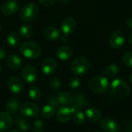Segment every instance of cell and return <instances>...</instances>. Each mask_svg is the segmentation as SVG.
<instances>
[{"label": "cell", "mask_w": 132, "mask_h": 132, "mask_svg": "<svg viewBox=\"0 0 132 132\" xmlns=\"http://www.w3.org/2000/svg\"><path fill=\"white\" fill-rule=\"evenodd\" d=\"M85 115L87 116V118L91 121L92 122H97L101 119V111L96 108H89L87 109Z\"/></svg>", "instance_id": "cell-21"}, {"label": "cell", "mask_w": 132, "mask_h": 132, "mask_svg": "<svg viewBox=\"0 0 132 132\" xmlns=\"http://www.w3.org/2000/svg\"><path fill=\"white\" fill-rule=\"evenodd\" d=\"M48 103H49L48 104L51 105V106L53 107L54 108H60V103L58 102L57 97H55L54 95L51 96V97L49 98Z\"/></svg>", "instance_id": "cell-34"}, {"label": "cell", "mask_w": 132, "mask_h": 132, "mask_svg": "<svg viewBox=\"0 0 132 132\" xmlns=\"http://www.w3.org/2000/svg\"><path fill=\"white\" fill-rule=\"evenodd\" d=\"M38 1H39V2H40V4H42L43 5L48 7V6L53 5L54 4V2H55L56 0H38Z\"/></svg>", "instance_id": "cell-35"}, {"label": "cell", "mask_w": 132, "mask_h": 132, "mask_svg": "<svg viewBox=\"0 0 132 132\" xmlns=\"http://www.w3.org/2000/svg\"><path fill=\"white\" fill-rule=\"evenodd\" d=\"M6 56V51L4 48L0 47V60H3Z\"/></svg>", "instance_id": "cell-36"}, {"label": "cell", "mask_w": 132, "mask_h": 132, "mask_svg": "<svg viewBox=\"0 0 132 132\" xmlns=\"http://www.w3.org/2000/svg\"><path fill=\"white\" fill-rule=\"evenodd\" d=\"M19 98L17 97H11L5 105L6 112L9 113V114H15L19 109Z\"/></svg>", "instance_id": "cell-19"}, {"label": "cell", "mask_w": 132, "mask_h": 132, "mask_svg": "<svg viewBox=\"0 0 132 132\" xmlns=\"http://www.w3.org/2000/svg\"><path fill=\"white\" fill-rule=\"evenodd\" d=\"M56 70V62L51 57L46 58L42 63V71L46 75L54 73Z\"/></svg>", "instance_id": "cell-13"}, {"label": "cell", "mask_w": 132, "mask_h": 132, "mask_svg": "<svg viewBox=\"0 0 132 132\" xmlns=\"http://www.w3.org/2000/svg\"><path fill=\"white\" fill-rule=\"evenodd\" d=\"M32 132H35V131H32Z\"/></svg>", "instance_id": "cell-46"}, {"label": "cell", "mask_w": 132, "mask_h": 132, "mask_svg": "<svg viewBox=\"0 0 132 132\" xmlns=\"http://www.w3.org/2000/svg\"><path fill=\"white\" fill-rule=\"evenodd\" d=\"M122 60L124 64L129 67V68H132V53L131 52H128L125 53L122 57Z\"/></svg>", "instance_id": "cell-32"}, {"label": "cell", "mask_w": 132, "mask_h": 132, "mask_svg": "<svg viewBox=\"0 0 132 132\" xmlns=\"http://www.w3.org/2000/svg\"><path fill=\"white\" fill-rule=\"evenodd\" d=\"M59 1L62 3H67V2H70V0H59Z\"/></svg>", "instance_id": "cell-40"}, {"label": "cell", "mask_w": 132, "mask_h": 132, "mask_svg": "<svg viewBox=\"0 0 132 132\" xmlns=\"http://www.w3.org/2000/svg\"><path fill=\"white\" fill-rule=\"evenodd\" d=\"M125 43V35L122 32L119 30H116L112 32L109 38V43L111 47L114 49H120L121 48Z\"/></svg>", "instance_id": "cell-7"}, {"label": "cell", "mask_w": 132, "mask_h": 132, "mask_svg": "<svg viewBox=\"0 0 132 132\" xmlns=\"http://www.w3.org/2000/svg\"><path fill=\"white\" fill-rule=\"evenodd\" d=\"M76 28H77V22L74 20V19L71 17H67L64 19V20L62 22L61 29L63 34L70 35L75 31Z\"/></svg>", "instance_id": "cell-15"}, {"label": "cell", "mask_w": 132, "mask_h": 132, "mask_svg": "<svg viewBox=\"0 0 132 132\" xmlns=\"http://www.w3.org/2000/svg\"><path fill=\"white\" fill-rule=\"evenodd\" d=\"M101 128L105 132H118L119 128L118 124L109 118H105L101 121L100 124Z\"/></svg>", "instance_id": "cell-16"}, {"label": "cell", "mask_w": 132, "mask_h": 132, "mask_svg": "<svg viewBox=\"0 0 132 132\" xmlns=\"http://www.w3.org/2000/svg\"><path fill=\"white\" fill-rule=\"evenodd\" d=\"M127 25L128 27H130L131 29H132V17L129 18L127 21Z\"/></svg>", "instance_id": "cell-37"}, {"label": "cell", "mask_w": 132, "mask_h": 132, "mask_svg": "<svg viewBox=\"0 0 132 132\" xmlns=\"http://www.w3.org/2000/svg\"><path fill=\"white\" fill-rule=\"evenodd\" d=\"M128 42L130 43V44L132 45V31L129 33V35H128Z\"/></svg>", "instance_id": "cell-39"}, {"label": "cell", "mask_w": 132, "mask_h": 132, "mask_svg": "<svg viewBox=\"0 0 132 132\" xmlns=\"http://www.w3.org/2000/svg\"><path fill=\"white\" fill-rule=\"evenodd\" d=\"M1 30H2V25H1V23H0V32H1Z\"/></svg>", "instance_id": "cell-43"}, {"label": "cell", "mask_w": 132, "mask_h": 132, "mask_svg": "<svg viewBox=\"0 0 132 132\" xmlns=\"http://www.w3.org/2000/svg\"><path fill=\"white\" fill-rule=\"evenodd\" d=\"M20 52L28 59H36L41 54L40 46L35 42H25L20 46Z\"/></svg>", "instance_id": "cell-1"}, {"label": "cell", "mask_w": 132, "mask_h": 132, "mask_svg": "<svg viewBox=\"0 0 132 132\" xmlns=\"http://www.w3.org/2000/svg\"><path fill=\"white\" fill-rule=\"evenodd\" d=\"M9 132H19V131H17V130H11V131H9Z\"/></svg>", "instance_id": "cell-42"}, {"label": "cell", "mask_w": 132, "mask_h": 132, "mask_svg": "<svg viewBox=\"0 0 132 132\" xmlns=\"http://www.w3.org/2000/svg\"><path fill=\"white\" fill-rule=\"evenodd\" d=\"M32 128L35 132H43L45 128V124L41 119H37L34 121Z\"/></svg>", "instance_id": "cell-31"}, {"label": "cell", "mask_w": 132, "mask_h": 132, "mask_svg": "<svg viewBox=\"0 0 132 132\" xmlns=\"http://www.w3.org/2000/svg\"><path fill=\"white\" fill-rule=\"evenodd\" d=\"M41 90L37 87H32L29 90V96L33 101H38L41 97Z\"/></svg>", "instance_id": "cell-28"}, {"label": "cell", "mask_w": 132, "mask_h": 132, "mask_svg": "<svg viewBox=\"0 0 132 132\" xmlns=\"http://www.w3.org/2000/svg\"><path fill=\"white\" fill-rule=\"evenodd\" d=\"M94 132H101V131H94Z\"/></svg>", "instance_id": "cell-44"}, {"label": "cell", "mask_w": 132, "mask_h": 132, "mask_svg": "<svg viewBox=\"0 0 132 132\" xmlns=\"http://www.w3.org/2000/svg\"><path fill=\"white\" fill-rule=\"evenodd\" d=\"M43 36L46 39L56 40L60 37V33L57 28L53 27V26H50V27H46L43 29Z\"/></svg>", "instance_id": "cell-17"}, {"label": "cell", "mask_w": 132, "mask_h": 132, "mask_svg": "<svg viewBox=\"0 0 132 132\" xmlns=\"http://www.w3.org/2000/svg\"><path fill=\"white\" fill-rule=\"evenodd\" d=\"M112 92L119 97H125L130 93L129 85L123 80L116 79L112 81L111 84Z\"/></svg>", "instance_id": "cell-5"}, {"label": "cell", "mask_w": 132, "mask_h": 132, "mask_svg": "<svg viewBox=\"0 0 132 132\" xmlns=\"http://www.w3.org/2000/svg\"><path fill=\"white\" fill-rule=\"evenodd\" d=\"M8 87L13 94H19L23 90V83L21 79L16 76L11 77L8 80Z\"/></svg>", "instance_id": "cell-11"}, {"label": "cell", "mask_w": 132, "mask_h": 132, "mask_svg": "<svg viewBox=\"0 0 132 132\" xmlns=\"http://www.w3.org/2000/svg\"><path fill=\"white\" fill-rule=\"evenodd\" d=\"M15 123H16L17 127L22 131H27L29 129L30 124H29V121L26 118H23L22 115L15 114Z\"/></svg>", "instance_id": "cell-22"}, {"label": "cell", "mask_w": 132, "mask_h": 132, "mask_svg": "<svg viewBox=\"0 0 132 132\" xmlns=\"http://www.w3.org/2000/svg\"><path fill=\"white\" fill-rule=\"evenodd\" d=\"M39 7L33 2H28L26 4L20 12V17L22 21L30 22L33 21L38 15Z\"/></svg>", "instance_id": "cell-3"}, {"label": "cell", "mask_w": 132, "mask_h": 132, "mask_svg": "<svg viewBox=\"0 0 132 132\" xmlns=\"http://www.w3.org/2000/svg\"><path fill=\"white\" fill-rule=\"evenodd\" d=\"M50 85L54 90H59L61 87V82L58 78L53 77L50 80Z\"/></svg>", "instance_id": "cell-33"}, {"label": "cell", "mask_w": 132, "mask_h": 132, "mask_svg": "<svg viewBox=\"0 0 132 132\" xmlns=\"http://www.w3.org/2000/svg\"><path fill=\"white\" fill-rule=\"evenodd\" d=\"M119 73V67L116 64H110L103 70V73L110 78L115 77Z\"/></svg>", "instance_id": "cell-24"}, {"label": "cell", "mask_w": 132, "mask_h": 132, "mask_svg": "<svg viewBox=\"0 0 132 132\" xmlns=\"http://www.w3.org/2000/svg\"><path fill=\"white\" fill-rule=\"evenodd\" d=\"M7 66L12 70H18L22 65L21 59L15 54H12L9 56L6 59Z\"/></svg>", "instance_id": "cell-20"}, {"label": "cell", "mask_w": 132, "mask_h": 132, "mask_svg": "<svg viewBox=\"0 0 132 132\" xmlns=\"http://www.w3.org/2000/svg\"><path fill=\"white\" fill-rule=\"evenodd\" d=\"M58 102L60 103V104H63L65 106L70 105L72 104V101H73V97L67 91H62L60 93H59L56 96Z\"/></svg>", "instance_id": "cell-23"}, {"label": "cell", "mask_w": 132, "mask_h": 132, "mask_svg": "<svg viewBox=\"0 0 132 132\" xmlns=\"http://www.w3.org/2000/svg\"><path fill=\"white\" fill-rule=\"evenodd\" d=\"M1 70H2V68H1V65H0V73H1Z\"/></svg>", "instance_id": "cell-45"}, {"label": "cell", "mask_w": 132, "mask_h": 132, "mask_svg": "<svg viewBox=\"0 0 132 132\" xmlns=\"http://www.w3.org/2000/svg\"><path fill=\"white\" fill-rule=\"evenodd\" d=\"M90 68V62L84 57L75 59L70 65V71L76 76H80L87 72Z\"/></svg>", "instance_id": "cell-4"}, {"label": "cell", "mask_w": 132, "mask_h": 132, "mask_svg": "<svg viewBox=\"0 0 132 132\" xmlns=\"http://www.w3.org/2000/svg\"><path fill=\"white\" fill-rule=\"evenodd\" d=\"M73 55V50L70 47L67 46H60L56 50V56L60 60H68L71 58Z\"/></svg>", "instance_id": "cell-18"}, {"label": "cell", "mask_w": 132, "mask_h": 132, "mask_svg": "<svg viewBox=\"0 0 132 132\" xmlns=\"http://www.w3.org/2000/svg\"><path fill=\"white\" fill-rule=\"evenodd\" d=\"M19 111L21 114L24 117L35 118L39 114V111L38 106L36 104L29 101H26L20 105Z\"/></svg>", "instance_id": "cell-6"}, {"label": "cell", "mask_w": 132, "mask_h": 132, "mask_svg": "<svg viewBox=\"0 0 132 132\" xmlns=\"http://www.w3.org/2000/svg\"><path fill=\"white\" fill-rule=\"evenodd\" d=\"M5 39H6V42L8 43V44L12 47H16L19 43V36L14 32H9L8 35L6 36Z\"/></svg>", "instance_id": "cell-26"}, {"label": "cell", "mask_w": 132, "mask_h": 132, "mask_svg": "<svg viewBox=\"0 0 132 132\" xmlns=\"http://www.w3.org/2000/svg\"><path fill=\"white\" fill-rule=\"evenodd\" d=\"M19 32L20 36L23 38H26V39L30 38L33 33L32 28L29 25H27V24L20 25V26L19 28Z\"/></svg>", "instance_id": "cell-25"}, {"label": "cell", "mask_w": 132, "mask_h": 132, "mask_svg": "<svg viewBox=\"0 0 132 132\" xmlns=\"http://www.w3.org/2000/svg\"><path fill=\"white\" fill-rule=\"evenodd\" d=\"M61 40H62L63 42H67V41L68 40V35L64 34V35L61 37Z\"/></svg>", "instance_id": "cell-38"}, {"label": "cell", "mask_w": 132, "mask_h": 132, "mask_svg": "<svg viewBox=\"0 0 132 132\" xmlns=\"http://www.w3.org/2000/svg\"><path fill=\"white\" fill-rule=\"evenodd\" d=\"M75 111L76 110L73 108H68V107L59 108L58 111L56 113V118L59 121L62 123H65L70 120Z\"/></svg>", "instance_id": "cell-9"}, {"label": "cell", "mask_w": 132, "mask_h": 132, "mask_svg": "<svg viewBox=\"0 0 132 132\" xmlns=\"http://www.w3.org/2000/svg\"><path fill=\"white\" fill-rule=\"evenodd\" d=\"M12 124L13 121L11 114L7 112H0V132L7 131Z\"/></svg>", "instance_id": "cell-14"}, {"label": "cell", "mask_w": 132, "mask_h": 132, "mask_svg": "<svg viewBox=\"0 0 132 132\" xmlns=\"http://www.w3.org/2000/svg\"><path fill=\"white\" fill-rule=\"evenodd\" d=\"M109 87V82L107 77L102 76H97L93 77L89 82L90 90L96 94H101L105 91Z\"/></svg>", "instance_id": "cell-2"}, {"label": "cell", "mask_w": 132, "mask_h": 132, "mask_svg": "<svg viewBox=\"0 0 132 132\" xmlns=\"http://www.w3.org/2000/svg\"><path fill=\"white\" fill-rule=\"evenodd\" d=\"M19 9V4L16 0H8L5 2L1 8V11L4 15H11L15 14Z\"/></svg>", "instance_id": "cell-12"}, {"label": "cell", "mask_w": 132, "mask_h": 132, "mask_svg": "<svg viewBox=\"0 0 132 132\" xmlns=\"http://www.w3.org/2000/svg\"><path fill=\"white\" fill-rule=\"evenodd\" d=\"M41 114L42 116L46 119L52 118L55 114V108L50 104H46L44 107H43Z\"/></svg>", "instance_id": "cell-27"}, {"label": "cell", "mask_w": 132, "mask_h": 132, "mask_svg": "<svg viewBox=\"0 0 132 132\" xmlns=\"http://www.w3.org/2000/svg\"><path fill=\"white\" fill-rule=\"evenodd\" d=\"M71 104L72 108H73L76 111H80L82 108L88 105V100L82 93L77 92L73 94Z\"/></svg>", "instance_id": "cell-10"}, {"label": "cell", "mask_w": 132, "mask_h": 132, "mask_svg": "<svg viewBox=\"0 0 132 132\" xmlns=\"http://www.w3.org/2000/svg\"><path fill=\"white\" fill-rule=\"evenodd\" d=\"M22 77L26 83L33 84L37 79V71L34 67L26 65L22 70Z\"/></svg>", "instance_id": "cell-8"}, {"label": "cell", "mask_w": 132, "mask_h": 132, "mask_svg": "<svg viewBox=\"0 0 132 132\" xmlns=\"http://www.w3.org/2000/svg\"><path fill=\"white\" fill-rule=\"evenodd\" d=\"M129 80H130V82L132 84V73H131V75H130V77H129Z\"/></svg>", "instance_id": "cell-41"}, {"label": "cell", "mask_w": 132, "mask_h": 132, "mask_svg": "<svg viewBox=\"0 0 132 132\" xmlns=\"http://www.w3.org/2000/svg\"><path fill=\"white\" fill-rule=\"evenodd\" d=\"M68 86L72 90H77L80 86V80L77 77H71L68 80Z\"/></svg>", "instance_id": "cell-30"}, {"label": "cell", "mask_w": 132, "mask_h": 132, "mask_svg": "<svg viewBox=\"0 0 132 132\" xmlns=\"http://www.w3.org/2000/svg\"><path fill=\"white\" fill-rule=\"evenodd\" d=\"M72 117L73 122L77 125L83 124L85 121V114L81 111H76Z\"/></svg>", "instance_id": "cell-29"}]
</instances>
